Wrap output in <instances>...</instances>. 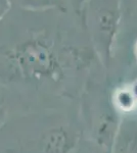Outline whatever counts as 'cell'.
<instances>
[{
  "label": "cell",
  "instance_id": "obj_1",
  "mask_svg": "<svg viewBox=\"0 0 137 153\" xmlns=\"http://www.w3.org/2000/svg\"><path fill=\"white\" fill-rule=\"evenodd\" d=\"M4 58L10 68L25 78L56 79L63 71L55 44L43 34H35L17 42L4 53Z\"/></svg>",
  "mask_w": 137,
  "mask_h": 153
},
{
  "label": "cell",
  "instance_id": "obj_2",
  "mask_svg": "<svg viewBox=\"0 0 137 153\" xmlns=\"http://www.w3.org/2000/svg\"><path fill=\"white\" fill-rule=\"evenodd\" d=\"M120 21V0H87L84 25L97 56L104 63L112 58Z\"/></svg>",
  "mask_w": 137,
  "mask_h": 153
},
{
  "label": "cell",
  "instance_id": "obj_3",
  "mask_svg": "<svg viewBox=\"0 0 137 153\" xmlns=\"http://www.w3.org/2000/svg\"><path fill=\"white\" fill-rule=\"evenodd\" d=\"M117 153H137V125L134 122L124 125L119 136Z\"/></svg>",
  "mask_w": 137,
  "mask_h": 153
},
{
  "label": "cell",
  "instance_id": "obj_4",
  "mask_svg": "<svg viewBox=\"0 0 137 153\" xmlns=\"http://www.w3.org/2000/svg\"><path fill=\"white\" fill-rule=\"evenodd\" d=\"M19 6L29 10H59L67 11L66 0H16Z\"/></svg>",
  "mask_w": 137,
  "mask_h": 153
},
{
  "label": "cell",
  "instance_id": "obj_5",
  "mask_svg": "<svg viewBox=\"0 0 137 153\" xmlns=\"http://www.w3.org/2000/svg\"><path fill=\"white\" fill-rule=\"evenodd\" d=\"M68 139L64 131H52L44 144L43 153H64Z\"/></svg>",
  "mask_w": 137,
  "mask_h": 153
},
{
  "label": "cell",
  "instance_id": "obj_6",
  "mask_svg": "<svg viewBox=\"0 0 137 153\" xmlns=\"http://www.w3.org/2000/svg\"><path fill=\"white\" fill-rule=\"evenodd\" d=\"M68 6L70 5L73 8L75 13L77 14L78 18L82 19L84 24V18H85V8L87 0H66Z\"/></svg>",
  "mask_w": 137,
  "mask_h": 153
},
{
  "label": "cell",
  "instance_id": "obj_7",
  "mask_svg": "<svg viewBox=\"0 0 137 153\" xmlns=\"http://www.w3.org/2000/svg\"><path fill=\"white\" fill-rule=\"evenodd\" d=\"M10 0H0V21L10 9Z\"/></svg>",
  "mask_w": 137,
  "mask_h": 153
},
{
  "label": "cell",
  "instance_id": "obj_8",
  "mask_svg": "<svg viewBox=\"0 0 137 153\" xmlns=\"http://www.w3.org/2000/svg\"><path fill=\"white\" fill-rule=\"evenodd\" d=\"M134 52H135V56L137 57V41L135 43V47H134Z\"/></svg>",
  "mask_w": 137,
  "mask_h": 153
}]
</instances>
